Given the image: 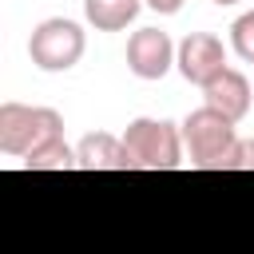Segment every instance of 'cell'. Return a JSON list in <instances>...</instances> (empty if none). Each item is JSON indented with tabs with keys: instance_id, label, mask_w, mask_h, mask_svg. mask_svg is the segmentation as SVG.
I'll return each instance as SVG.
<instances>
[{
	"instance_id": "cell-6",
	"label": "cell",
	"mask_w": 254,
	"mask_h": 254,
	"mask_svg": "<svg viewBox=\"0 0 254 254\" xmlns=\"http://www.w3.org/2000/svg\"><path fill=\"white\" fill-rule=\"evenodd\" d=\"M175 44H171V36L167 32H159V28H139L131 40H127V67H131V75H139V79H163L167 71H171V64H175Z\"/></svg>"
},
{
	"instance_id": "cell-5",
	"label": "cell",
	"mask_w": 254,
	"mask_h": 254,
	"mask_svg": "<svg viewBox=\"0 0 254 254\" xmlns=\"http://www.w3.org/2000/svg\"><path fill=\"white\" fill-rule=\"evenodd\" d=\"M175 64H179V75H183L187 83L206 87L214 75L226 71V48H222V40L210 36V32H190V36L179 44Z\"/></svg>"
},
{
	"instance_id": "cell-9",
	"label": "cell",
	"mask_w": 254,
	"mask_h": 254,
	"mask_svg": "<svg viewBox=\"0 0 254 254\" xmlns=\"http://www.w3.org/2000/svg\"><path fill=\"white\" fill-rule=\"evenodd\" d=\"M143 0H83V16L95 32H119L139 16Z\"/></svg>"
},
{
	"instance_id": "cell-4",
	"label": "cell",
	"mask_w": 254,
	"mask_h": 254,
	"mask_svg": "<svg viewBox=\"0 0 254 254\" xmlns=\"http://www.w3.org/2000/svg\"><path fill=\"white\" fill-rule=\"evenodd\" d=\"M83 48H87V36L75 20H64V16H52L44 24L32 28L28 36V56L40 71H67L83 60Z\"/></svg>"
},
{
	"instance_id": "cell-2",
	"label": "cell",
	"mask_w": 254,
	"mask_h": 254,
	"mask_svg": "<svg viewBox=\"0 0 254 254\" xmlns=\"http://www.w3.org/2000/svg\"><path fill=\"white\" fill-rule=\"evenodd\" d=\"M64 135V119L52 107L28 103H0V151L4 155H32L36 147Z\"/></svg>"
},
{
	"instance_id": "cell-12",
	"label": "cell",
	"mask_w": 254,
	"mask_h": 254,
	"mask_svg": "<svg viewBox=\"0 0 254 254\" xmlns=\"http://www.w3.org/2000/svg\"><path fill=\"white\" fill-rule=\"evenodd\" d=\"M222 171H254V139H238L234 151L226 155Z\"/></svg>"
},
{
	"instance_id": "cell-11",
	"label": "cell",
	"mask_w": 254,
	"mask_h": 254,
	"mask_svg": "<svg viewBox=\"0 0 254 254\" xmlns=\"http://www.w3.org/2000/svg\"><path fill=\"white\" fill-rule=\"evenodd\" d=\"M230 48H234L246 64H254V12H242V16L230 24Z\"/></svg>"
},
{
	"instance_id": "cell-14",
	"label": "cell",
	"mask_w": 254,
	"mask_h": 254,
	"mask_svg": "<svg viewBox=\"0 0 254 254\" xmlns=\"http://www.w3.org/2000/svg\"><path fill=\"white\" fill-rule=\"evenodd\" d=\"M214 4H218V8H222V4H238V0H214Z\"/></svg>"
},
{
	"instance_id": "cell-7",
	"label": "cell",
	"mask_w": 254,
	"mask_h": 254,
	"mask_svg": "<svg viewBox=\"0 0 254 254\" xmlns=\"http://www.w3.org/2000/svg\"><path fill=\"white\" fill-rule=\"evenodd\" d=\"M202 103L214 107L218 115H226L230 123H238V119H246V111H250V79H246L242 71L226 67L222 75H214V79L202 87Z\"/></svg>"
},
{
	"instance_id": "cell-13",
	"label": "cell",
	"mask_w": 254,
	"mask_h": 254,
	"mask_svg": "<svg viewBox=\"0 0 254 254\" xmlns=\"http://www.w3.org/2000/svg\"><path fill=\"white\" fill-rule=\"evenodd\" d=\"M143 4H147V8H155L159 16H175V12L183 8V0H143Z\"/></svg>"
},
{
	"instance_id": "cell-1",
	"label": "cell",
	"mask_w": 254,
	"mask_h": 254,
	"mask_svg": "<svg viewBox=\"0 0 254 254\" xmlns=\"http://www.w3.org/2000/svg\"><path fill=\"white\" fill-rule=\"evenodd\" d=\"M131 171H175L183 167V127L171 119H131L119 135Z\"/></svg>"
},
{
	"instance_id": "cell-10",
	"label": "cell",
	"mask_w": 254,
	"mask_h": 254,
	"mask_svg": "<svg viewBox=\"0 0 254 254\" xmlns=\"http://www.w3.org/2000/svg\"><path fill=\"white\" fill-rule=\"evenodd\" d=\"M71 167H79V163H75V151L64 143V135L36 147L32 155H24V171H71Z\"/></svg>"
},
{
	"instance_id": "cell-3",
	"label": "cell",
	"mask_w": 254,
	"mask_h": 254,
	"mask_svg": "<svg viewBox=\"0 0 254 254\" xmlns=\"http://www.w3.org/2000/svg\"><path fill=\"white\" fill-rule=\"evenodd\" d=\"M234 143H238L234 123L226 115H218L214 107H206V103L183 119V147H187V155L198 171H222Z\"/></svg>"
},
{
	"instance_id": "cell-8",
	"label": "cell",
	"mask_w": 254,
	"mask_h": 254,
	"mask_svg": "<svg viewBox=\"0 0 254 254\" xmlns=\"http://www.w3.org/2000/svg\"><path fill=\"white\" fill-rule=\"evenodd\" d=\"M75 163H79V171H131L123 139H115L107 131L83 135L79 147H75Z\"/></svg>"
}]
</instances>
